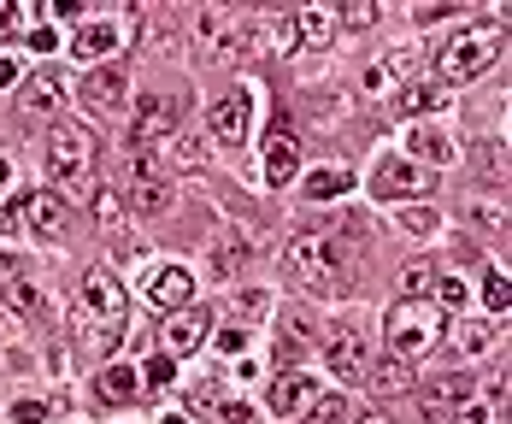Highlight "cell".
<instances>
[{
    "label": "cell",
    "mask_w": 512,
    "mask_h": 424,
    "mask_svg": "<svg viewBox=\"0 0 512 424\" xmlns=\"http://www.w3.org/2000/svg\"><path fill=\"white\" fill-rule=\"evenodd\" d=\"M283 260L295 271V283H307L312 295H348L354 289V242L342 230H295Z\"/></svg>",
    "instance_id": "obj_1"
},
{
    "label": "cell",
    "mask_w": 512,
    "mask_h": 424,
    "mask_svg": "<svg viewBox=\"0 0 512 424\" xmlns=\"http://www.w3.org/2000/svg\"><path fill=\"white\" fill-rule=\"evenodd\" d=\"M501 42H507L501 24H471V30H460L448 48L436 53V77H442V89H448V83H465V77H477V71H489L495 53H501Z\"/></svg>",
    "instance_id": "obj_2"
},
{
    "label": "cell",
    "mask_w": 512,
    "mask_h": 424,
    "mask_svg": "<svg viewBox=\"0 0 512 424\" xmlns=\"http://www.w3.org/2000/svg\"><path fill=\"white\" fill-rule=\"evenodd\" d=\"M383 330H389V348H395V360H418V354H430L436 348V336H442V313L430 307V301H395L389 318H383Z\"/></svg>",
    "instance_id": "obj_3"
},
{
    "label": "cell",
    "mask_w": 512,
    "mask_h": 424,
    "mask_svg": "<svg viewBox=\"0 0 512 424\" xmlns=\"http://www.w3.org/2000/svg\"><path fill=\"white\" fill-rule=\"evenodd\" d=\"M48 177L59 189H83V183L95 177V130L59 124L48 136Z\"/></svg>",
    "instance_id": "obj_4"
},
{
    "label": "cell",
    "mask_w": 512,
    "mask_h": 424,
    "mask_svg": "<svg viewBox=\"0 0 512 424\" xmlns=\"http://www.w3.org/2000/svg\"><path fill=\"white\" fill-rule=\"evenodd\" d=\"M177 112H183V106L165 101V95H142V101H136V112H130V148L171 142V130H177Z\"/></svg>",
    "instance_id": "obj_5"
},
{
    "label": "cell",
    "mask_w": 512,
    "mask_h": 424,
    "mask_svg": "<svg viewBox=\"0 0 512 424\" xmlns=\"http://www.w3.org/2000/svg\"><path fill=\"white\" fill-rule=\"evenodd\" d=\"M83 313L101 318V324H124L130 318V301H124V283L106 271V265H95L89 277H83Z\"/></svg>",
    "instance_id": "obj_6"
},
{
    "label": "cell",
    "mask_w": 512,
    "mask_h": 424,
    "mask_svg": "<svg viewBox=\"0 0 512 424\" xmlns=\"http://www.w3.org/2000/svg\"><path fill=\"white\" fill-rule=\"evenodd\" d=\"M424 189H430V171H424V165H412L407 154L383 159V165H377V177H371V195L401 201V207H407V195H424Z\"/></svg>",
    "instance_id": "obj_7"
},
{
    "label": "cell",
    "mask_w": 512,
    "mask_h": 424,
    "mask_svg": "<svg viewBox=\"0 0 512 424\" xmlns=\"http://www.w3.org/2000/svg\"><path fill=\"white\" fill-rule=\"evenodd\" d=\"M324 360H330V371H336L342 383H354L359 371L371 366V348H365V330H359V324H336V330L324 336Z\"/></svg>",
    "instance_id": "obj_8"
},
{
    "label": "cell",
    "mask_w": 512,
    "mask_h": 424,
    "mask_svg": "<svg viewBox=\"0 0 512 424\" xmlns=\"http://www.w3.org/2000/svg\"><path fill=\"white\" fill-rule=\"evenodd\" d=\"M195 30H201V42L218 59H236L242 53V30H248V18L236 12V6H206L201 18H195Z\"/></svg>",
    "instance_id": "obj_9"
},
{
    "label": "cell",
    "mask_w": 512,
    "mask_h": 424,
    "mask_svg": "<svg viewBox=\"0 0 512 424\" xmlns=\"http://www.w3.org/2000/svg\"><path fill=\"white\" fill-rule=\"evenodd\" d=\"M124 18H77L71 30V53L77 59H106V53H124Z\"/></svg>",
    "instance_id": "obj_10"
},
{
    "label": "cell",
    "mask_w": 512,
    "mask_h": 424,
    "mask_svg": "<svg viewBox=\"0 0 512 424\" xmlns=\"http://www.w3.org/2000/svg\"><path fill=\"white\" fill-rule=\"evenodd\" d=\"M142 289H148V301H154L159 313L171 318V313H183V307H189V295H195V277H189V265H154Z\"/></svg>",
    "instance_id": "obj_11"
},
{
    "label": "cell",
    "mask_w": 512,
    "mask_h": 424,
    "mask_svg": "<svg viewBox=\"0 0 512 424\" xmlns=\"http://www.w3.org/2000/svg\"><path fill=\"white\" fill-rule=\"evenodd\" d=\"M212 136L218 142H242L248 130H254V89H230L224 101H212Z\"/></svg>",
    "instance_id": "obj_12"
},
{
    "label": "cell",
    "mask_w": 512,
    "mask_h": 424,
    "mask_svg": "<svg viewBox=\"0 0 512 424\" xmlns=\"http://www.w3.org/2000/svg\"><path fill=\"white\" fill-rule=\"evenodd\" d=\"M201 342H206V313H195V307L171 313L165 330H159V354H165V360H189Z\"/></svg>",
    "instance_id": "obj_13"
},
{
    "label": "cell",
    "mask_w": 512,
    "mask_h": 424,
    "mask_svg": "<svg viewBox=\"0 0 512 424\" xmlns=\"http://www.w3.org/2000/svg\"><path fill=\"white\" fill-rule=\"evenodd\" d=\"M295 177H301V142H295V130L277 124V130L265 136V183H271V189H289Z\"/></svg>",
    "instance_id": "obj_14"
},
{
    "label": "cell",
    "mask_w": 512,
    "mask_h": 424,
    "mask_svg": "<svg viewBox=\"0 0 512 424\" xmlns=\"http://www.w3.org/2000/svg\"><path fill=\"white\" fill-rule=\"evenodd\" d=\"M289 36H295V53H318L336 42V12H324V6H301V12H289Z\"/></svg>",
    "instance_id": "obj_15"
},
{
    "label": "cell",
    "mask_w": 512,
    "mask_h": 424,
    "mask_svg": "<svg viewBox=\"0 0 512 424\" xmlns=\"http://www.w3.org/2000/svg\"><path fill=\"white\" fill-rule=\"evenodd\" d=\"M124 89H130V71H124V59L95 65V71L83 77V101L101 106V112H118V106H124Z\"/></svg>",
    "instance_id": "obj_16"
},
{
    "label": "cell",
    "mask_w": 512,
    "mask_h": 424,
    "mask_svg": "<svg viewBox=\"0 0 512 424\" xmlns=\"http://www.w3.org/2000/svg\"><path fill=\"white\" fill-rule=\"evenodd\" d=\"M471 395H477V389H471V377H442V383L418 389V413H424V419H454Z\"/></svg>",
    "instance_id": "obj_17"
},
{
    "label": "cell",
    "mask_w": 512,
    "mask_h": 424,
    "mask_svg": "<svg viewBox=\"0 0 512 424\" xmlns=\"http://www.w3.org/2000/svg\"><path fill=\"white\" fill-rule=\"evenodd\" d=\"M265 407H271L277 419H295L301 407H312V377H307V371H277V377H271Z\"/></svg>",
    "instance_id": "obj_18"
},
{
    "label": "cell",
    "mask_w": 512,
    "mask_h": 424,
    "mask_svg": "<svg viewBox=\"0 0 512 424\" xmlns=\"http://www.w3.org/2000/svg\"><path fill=\"white\" fill-rule=\"evenodd\" d=\"M65 95H71V83H65V71H30V77H24V112H59V106H65Z\"/></svg>",
    "instance_id": "obj_19"
},
{
    "label": "cell",
    "mask_w": 512,
    "mask_h": 424,
    "mask_svg": "<svg viewBox=\"0 0 512 424\" xmlns=\"http://www.w3.org/2000/svg\"><path fill=\"white\" fill-rule=\"evenodd\" d=\"M24 224H30L36 236L59 242V236L71 230V207H65V195H30V207H24Z\"/></svg>",
    "instance_id": "obj_20"
},
{
    "label": "cell",
    "mask_w": 512,
    "mask_h": 424,
    "mask_svg": "<svg viewBox=\"0 0 512 424\" xmlns=\"http://www.w3.org/2000/svg\"><path fill=\"white\" fill-rule=\"evenodd\" d=\"M95 395H101L106 407H124V401L142 395V377H136L130 366H106L101 377H95Z\"/></svg>",
    "instance_id": "obj_21"
},
{
    "label": "cell",
    "mask_w": 512,
    "mask_h": 424,
    "mask_svg": "<svg viewBox=\"0 0 512 424\" xmlns=\"http://www.w3.org/2000/svg\"><path fill=\"white\" fill-rule=\"evenodd\" d=\"M407 148H412V154H407L412 165H418V159H430V165H448V159H454V142H448L442 130H430V124H412Z\"/></svg>",
    "instance_id": "obj_22"
},
{
    "label": "cell",
    "mask_w": 512,
    "mask_h": 424,
    "mask_svg": "<svg viewBox=\"0 0 512 424\" xmlns=\"http://www.w3.org/2000/svg\"><path fill=\"white\" fill-rule=\"evenodd\" d=\"M442 106H448V89L442 83H401L395 89V112H412L418 118V112H442Z\"/></svg>",
    "instance_id": "obj_23"
},
{
    "label": "cell",
    "mask_w": 512,
    "mask_h": 424,
    "mask_svg": "<svg viewBox=\"0 0 512 424\" xmlns=\"http://www.w3.org/2000/svg\"><path fill=\"white\" fill-rule=\"evenodd\" d=\"M454 348H460L465 360L489 354V348H495V324H489V318H460V324H454Z\"/></svg>",
    "instance_id": "obj_24"
},
{
    "label": "cell",
    "mask_w": 512,
    "mask_h": 424,
    "mask_svg": "<svg viewBox=\"0 0 512 424\" xmlns=\"http://www.w3.org/2000/svg\"><path fill=\"white\" fill-rule=\"evenodd\" d=\"M412 389V366L407 360H383V366H371V395H407Z\"/></svg>",
    "instance_id": "obj_25"
},
{
    "label": "cell",
    "mask_w": 512,
    "mask_h": 424,
    "mask_svg": "<svg viewBox=\"0 0 512 424\" xmlns=\"http://www.w3.org/2000/svg\"><path fill=\"white\" fill-rule=\"evenodd\" d=\"M348 189H354V171H342V165H324V171H312L307 177L312 201H336V195H348Z\"/></svg>",
    "instance_id": "obj_26"
},
{
    "label": "cell",
    "mask_w": 512,
    "mask_h": 424,
    "mask_svg": "<svg viewBox=\"0 0 512 424\" xmlns=\"http://www.w3.org/2000/svg\"><path fill=\"white\" fill-rule=\"evenodd\" d=\"M165 201H171V183H130L124 189V207L130 212H165Z\"/></svg>",
    "instance_id": "obj_27"
},
{
    "label": "cell",
    "mask_w": 512,
    "mask_h": 424,
    "mask_svg": "<svg viewBox=\"0 0 512 424\" xmlns=\"http://www.w3.org/2000/svg\"><path fill=\"white\" fill-rule=\"evenodd\" d=\"M165 159L183 165V171H201L206 165V142L201 136H177V142H165Z\"/></svg>",
    "instance_id": "obj_28"
},
{
    "label": "cell",
    "mask_w": 512,
    "mask_h": 424,
    "mask_svg": "<svg viewBox=\"0 0 512 424\" xmlns=\"http://www.w3.org/2000/svg\"><path fill=\"white\" fill-rule=\"evenodd\" d=\"M395 224L412 230V236H436L442 230V212L436 207H395Z\"/></svg>",
    "instance_id": "obj_29"
},
{
    "label": "cell",
    "mask_w": 512,
    "mask_h": 424,
    "mask_svg": "<svg viewBox=\"0 0 512 424\" xmlns=\"http://www.w3.org/2000/svg\"><path fill=\"white\" fill-rule=\"evenodd\" d=\"M430 289H436V295H430V307H436L442 318H448V313H460V307H465V283L454 277V271H448V277H436Z\"/></svg>",
    "instance_id": "obj_30"
},
{
    "label": "cell",
    "mask_w": 512,
    "mask_h": 424,
    "mask_svg": "<svg viewBox=\"0 0 512 424\" xmlns=\"http://www.w3.org/2000/svg\"><path fill=\"white\" fill-rule=\"evenodd\" d=\"M483 301H489V313L507 318V307H512V283H507V271H501V265H489V271H483Z\"/></svg>",
    "instance_id": "obj_31"
},
{
    "label": "cell",
    "mask_w": 512,
    "mask_h": 424,
    "mask_svg": "<svg viewBox=\"0 0 512 424\" xmlns=\"http://www.w3.org/2000/svg\"><path fill=\"white\" fill-rule=\"evenodd\" d=\"M471 212H477V224H483V230L507 236V195H477V201H471Z\"/></svg>",
    "instance_id": "obj_32"
},
{
    "label": "cell",
    "mask_w": 512,
    "mask_h": 424,
    "mask_svg": "<svg viewBox=\"0 0 512 424\" xmlns=\"http://www.w3.org/2000/svg\"><path fill=\"white\" fill-rule=\"evenodd\" d=\"M430 283H436V271L424 260H412L407 271H401V301H430Z\"/></svg>",
    "instance_id": "obj_33"
},
{
    "label": "cell",
    "mask_w": 512,
    "mask_h": 424,
    "mask_svg": "<svg viewBox=\"0 0 512 424\" xmlns=\"http://www.w3.org/2000/svg\"><path fill=\"white\" fill-rule=\"evenodd\" d=\"M242 260H248V242H242V236H224V248H212V271H218V277H236Z\"/></svg>",
    "instance_id": "obj_34"
},
{
    "label": "cell",
    "mask_w": 512,
    "mask_h": 424,
    "mask_svg": "<svg viewBox=\"0 0 512 424\" xmlns=\"http://www.w3.org/2000/svg\"><path fill=\"white\" fill-rule=\"evenodd\" d=\"M171 383H177V360L154 354V360H148V371H142V395H159V389H171Z\"/></svg>",
    "instance_id": "obj_35"
},
{
    "label": "cell",
    "mask_w": 512,
    "mask_h": 424,
    "mask_svg": "<svg viewBox=\"0 0 512 424\" xmlns=\"http://www.w3.org/2000/svg\"><path fill=\"white\" fill-rule=\"evenodd\" d=\"M454 424H501V407H495L489 395H483V401L471 395V401H465L460 413H454Z\"/></svg>",
    "instance_id": "obj_36"
},
{
    "label": "cell",
    "mask_w": 512,
    "mask_h": 424,
    "mask_svg": "<svg viewBox=\"0 0 512 424\" xmlns=\"http://www.w3.org/2000/svg\"><path fill=\"white\" fill-rule=\"evenodd\" d=\"M342 419H348V401H342V395L312 401V413H307V424H342Z\"/></svg>",
    "instance_id": "obj_37"
},
{
    "label": "cell",
    "mask_w": 512,
    "mask_h": 424,
    "mask_svg": "<svg viewBox=\"0 0 512 424\" xmlns=\"http://www.w3.org/2000/svg\"><path fill=\"white\" fill-rule=\"evenodd\" d=\"M89 207H95V218H101V224H118L124 201H118V189H95V201H89Z\"/></svg>",
    "instance_id": "obj_38"
},
{
    "label": "cell",
    "mask_w": 512,
    "mask_h": 424,
    "mask_svg": "<svg viewBox=\"0 0 512 424\" xmlns=\"http://www.w3.org/2000/svg\"><path fill=\"white\" fill-rule=\"evenodd\" d=\"M6 307H18V313H36V307H42V295H36V289H30L24 277H18V283L6 289Z\"/></svg>",
    "instance_id": "obj_39"
},
{
    "label": "cell",
    "mask_w": 512,
    "mask_h": 424,
    "mask_svg": "<svg viewBox=\"0 0 512 424\" xmlns=\"http://www.w3.org/2000/svg\"><path fill=\"white\" fill-rule=\"evenodd\" d=\"M24 207H30V195H18L12 207L0 212V236H18V230H24Z\"/></svg>",
    "instance_id": "obj_40"
},
{
    "label": "cell",
    "mask_w": 512,
    "mask_h": 424,
    "mask_svg": "<svg viewBox=\"0 0 512 424\" xmlns=\"http://www.w3.org/2000/svg\"><path fill=\"white\" fill-rule=\"evenodd\" d=\"M342 24H348V30H371V24H377V6H348V12L336 18V30H342Z\"/></svg>",
    "instance_id": "obj_41"
},
{
    "label": "cell",
    "mask_w": 512,
    "mask_h": 424,
    "mask_svg": "<svg viewBox=\"0 0 512 424\" xmlns=\"http://www.w3.org/2000/svg\"><path fill=\"white\" fill-rule=\"evenodd\" d=\"M48 419V401H18L12 407V424H42Z\"/></svg>",
    "instance_id": "obj_42"
},
{
    "label": "cell",
    "mask_w": 512,
    "mask_h": 424,
    "mask_svg": "<svg viewBox=\"0 0 512 424\" xmlns=\"http://www.w3.org/2000/svg\"><path fill=\"white\" fill-rule=\"evenodd\" d=\"M18 277H24V260H18V254H0V295H6Z\"/></svg>",
    "instance_id": "obj_43"
},
{
    "label": "cell",
    "mask_w": 512,
    "mask_h": 424,
    "mask_svg": "<svg viewBox=\"0 0 512 424\" xmlns=\"http://www.w3.org/2000/svg\"><path fill=\"white\" fill-rule=\"evenodd\" d=\"M248 348V330H218V354H242Z\"/></svg>",
    "instance_id": "obj_44"
},
{
    "label": "cell",
    "mask_w": 512,
    "mask_h": 424,
    "mask_svg": "<svg viewBox=\"0 0 512 424\" xmlns=\"http://www.w3.org/2000/svg\"><path fill=\"white\" fill-rule=\"evenodd\" d=\"M18 24H24V12H18V6H0V42L18 36Z\"/></svg>",
    "instance_id": "obj_45"
},
{
    "label": "cell",
    "mask_w": 512,
    "mask_h": 424,
    "mask_svg": "<svg viewBox=\"0 0 512 424\" xmlns=\"http://www.w3.org/2000/svg\"><path fill=\"white\" fill-rule=\"evenodd\" d=\"M12 83H18V65H12V59L0 53V89H12Z\"/></svg>",
    "instance_id": "obj_46"
},
{
    "label": "cell",
    "mask_w": 512,
    "mask_h": 424,
    "mask_svg": "<svg viewBox=\"0 0 512 424\" xmlns=\"http://www.w3.org/2000/svg\"><path fill=\"white\" fill-rule=\"evenodd\" d=\"M159 424H189V419H183V413H165V419H159Z\"/></svg>",
    "instance_id": "obj_47"
},
{
    "label": "cell",
    "mask_w": 512,
    "mask_h": 424,
    "mask_svg": "<svg viewBox=\"0 0 512 424\" xmlns=\"http://www.w3.org/2000/svg\"><path fill=\"white\" fill-rule=\"evenodd\" d=\"M359 424H389V419H383V413H365V419H359Z\"/></svg>",
    "instance_id": "obj_48"
},
{
    "label": "cell",
    "mask_w": 512,
    "mask_h": 424,
    "mask_svg": "<svg viewBox=\"0 0 512 424\" xmlns=\"http://www.w3.org/2000/svg\"><path fill=\"white\" fill-rule=\"evenodd\" d=\"M0 183H12V165H6V159H0Z\"/></svg>",
    "instance_id": "obj_49"
}]
</instances>
